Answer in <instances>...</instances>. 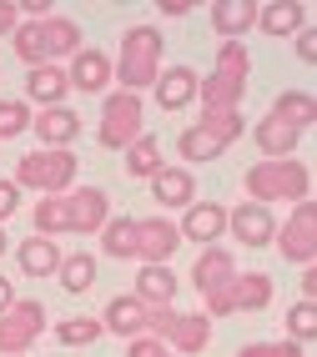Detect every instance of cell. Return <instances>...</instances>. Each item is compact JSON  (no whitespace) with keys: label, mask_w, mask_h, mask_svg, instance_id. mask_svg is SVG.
<instances>
[{"label":"cell","mask_w":317,"mask_h":357,"mask_svg":"<svg viewBox=\"0 0 317 357\" xmlns=\"http://www.w3.org/2000/svg\"><path fill=\"white\" fill-rule=\"evenodd\" d=\"M247 81H252V56L242 40H222L212 61V76L197 81V101L202 111H242L247 101Z\"/></svg>","instance_id":"cell-1"},{"label":"cell","mask_w":317,"mask_h":357,"mask_svg":"<svg viewBox=\"0 0 317 357\" xmlns=\"http://www.w3.org/2000/svg\"><path fill=\"white\" fill-rule=\"evenodd\" d=\"M161 51H166V36H161L156 26H131V31H121V51H116V61H111L116 91H131V96L152 91V81L161 76Z\"/></svg>","instance_id":"cell-2"},{"label":"cell","mask_w":317,"mask_h":357,"mask_svg":"<svg viewBox=\"0 0 317 357\" xmlns=\"http://www.w3.org/2000/svg\"><path fill=\"white\" fill-rule=\"evenodd\" d=\"M242 192H247V202H257V206L312 202V166L302 156H292V161H252L247 176H242Z\"/></svg>","instance_id":"cell-3"},{"label":"cell","mask_w":317,"mask_h":357,"mask_svg":"<svg viewBox=\"0 0 317 357\" xmlns=\"http://www.w3.org/2000/svg\"><path fill=\"white\" fill-rule=\"evenodd\" d=\"M10 45L26 66H61L81 51V26L66 15H51V20H20L10 31Z\"/></svg>","instance_id":"cell-4"},{"label":"cell","mask_w":317,"mask_h":357,"mask_svg":"<svg viewBox=\"0 0 317 357\" xmlns=\"http://www.w3.org/2000/svg\"><path fill=\"white\" fill-rule=\"evenodd\" d=\"M242 131H247L242 111H202V121L177 136V151L186 156V166H202V161H216L232 141H242Z\"/></svg>","instance_id":"cell-5"},{"label":"cell","mask_w":317,"mask_h":357,"mask_svg":"<svg viewBox=\"0 0 317 357\" xmlns=\"http://www.w3.org/2000/svg\"><path fill=\"white\" fill-rule=\"evenodd\" d=\"M76 172H81V161L76 151H26L15 161V186L20 192H40V197H66L71 186H76Z\"/></svg>","instance_id":"cell-6"},{"label":"cell","mask_w":317,"mask_h":357,"mask_svg":"<svg viewBox=\"0 0 317 357\" xmlns=\"http://www.w3.org/2000/svg\"><path fill=\"white\" fill-rule=\"evenodd\" d=\"M136 136H146V101L131 91H106L101 121H96V141L106 151H126Z\"/></svg>","instance_id":"cell-7"},{"label":"cell","mask_w":317,"mask_h":357,"mask_svg":"<svg viewBox=\"0 0 317 357\" xmlns=\"http://www.w3.org/2000/svg\"><path fill=\"white\" fill-rule=\"evenodd\" d=\"M45 332V302L15 297V307L0 312V357H26Z\"/></svg>","instance_id":"cell-8"},{"label":"cell","mask_w":317,"mask_h":357,"mask_svg":"<svg viewBox=\"0 0 317 357\" xmlns=\"http://www.w3.org/2000/svg\"><path fill=\"white\" fill-rule=\"evenodd\" d=\"M272 247L282 252V261H292V267H312L317 261V206L312 202H297L287 211V222H277Z\"/></svg>","instance_id":"cell-9"},{"label":"cell","mask_w":317,"mask_h":357,"mask_svg":"<svg viewBox=\"0 0 317 357\" xmlns=\"http://www.w3.org/2000/svg\"><path fill=\"white\" fill-rule=\"evenodd\" d=\"M182 231L172 217H136V261L141 267H172Z\"/></svg>","instance_id":"cell-10"},{"label":"cell","mask_w":317,"mask_h":357,"mask_svg":"<svg viewBox=\"0 0 317 357\" xmlns=\"http://www.w3.org/2000/svg\"><path fill=\"white\" fill-rule=\"evenodd\" d=\"M111 217V197L101 186H71L66 192V231L76 236H96Z\"/></svg>","instance_id":"cell-11"},{"label":"cell","mask_w":317,"mask_h":357,"mask_svg":"<svg viewBox=\"0 0 317 357\" xmlns=\"http://www.w3.org/2000/svg\"><path fill=\"white\" fill-rule=\"evenodd\" d=\"M227 236H237L242 247H272V236H277V217H272V206H257V202H237L227 206Z\"/></svg>","instance_id":"cell-12"},{"label":"cell","mask_w":317,"mask_h":357,"mask_svg":"<svg viewBox=\"0 0 317 357\" xmlns=\"http://www.w3.org/2000/svg\"><path fill=\"white\" fill-rule=\"evenodd\" d=\"M177 231H182V242H197V247H222V236H227V206L222 202H191L186 211H182V222H177Z\"/></svg>","instance_id":"cell-13"},{"label":"cell","mask_w":317,"mask_h":357,"mask_svg":"<svg viewBox=\"0 0 317 357\" xmlns=\"http://www.w3.org/2000/svg\"><path fill=\"white\" fill-rule=\"evenodd\" d=\"M66 81H71V91H81V96H106L111 91V56L96 51V45H81V51L66 61Z\"/></svg>","instance_id":"cell-14"},{"label":"cell","mask_w":317,"mask_h":357,"mask_svg":"<svg viewBox=\"0 0 317 357\" xmlns=\"http://www.w3.org/2000/svg\"><path fill=\"white\" fill-rule=\"evenodd\" d=\"M152 202L166 211H186L191 202H197V176L186 172V166H161V172L152 176Z\"/></svg>","instance_id":"cell-15"},{"label":"cell","mask_w":317,"mask_h":357,"mask_svg":"<svg viewBox=\"0 0 317 357\" xmlns=\"http://www.w3.org/2000/svg\"><path fill=\"white\" fill-rule=\"evenodd\" d=\"M197 70L191 66H166L161 76L152 81V101L161 106V111H186L191 101H197Z\"/></svg>","instance_id":"cell-16"},{"label":"cell","mask_w":317,"mask_h":357,"mask_svg":"<svg viewBox=\"0 0 317 357\" xmlns=\"http://www.w3.org/2000/svg\"><path fill=\"white\" fill-rule=\"evenodd\" d=\"M31 131L40 136L45 151H71V141L81 136V116L71 106H45L40 116H31Z\"/></svg>","instance_id":"cell-17"},{"label":"cell","mask_w":317,"mask_h":357,"mask_svg":"<svg viewBox=\"0 0 317 357\" xmlns=\"http://www.w3.org/2000/svg\"><path fill=\"white\" fill-rule=\"evenodd\" d=\"M161 342L172 347L177 357H197V352H207V342H212V317H207V312H177Z\"/></svg>","instance_id":"cell-18"},{"label":"cell","mask_w":317,"mask_h":357,"mask_svg":"<svg viewBox=\"0 0 317 357\" xmlns=\"http://www.w3.org/2000/svg\"><path fill=\"white\" fill-rule=\"evenodd\" d=\"M71 96V81H66V66H31L26 70V106H66Z\"/></svg>","instance_id":"cell-19"},{"label":"cell","mask_w":317,"mask_h":357,"mask_svg":"<svg viewBox=\"0 0 317 357\" xmlns=\"http://www.w3.org/2000/svg\"><path fill=\"white\" fill-rule=\"evenodd\" d=\"M232 277H237V257H232L227 247H202L197 267H191V287L207 297V292H216V287H227Z\"/></svg>","instance_id":"cell-20"},{"label":"cell","mask_w":317,"mask_h":357,"mask_svg":"<svg viewBox=\"0 0 317 357\" xmlns=\"http://www.w3.org/2000/svg\"><path fill=\"white\" fill-rule=\"evenodd\" d=\"M101 332H116V337H146V307L131 297V292H121L106 302V312H101Z\"/></svg>","instance_id":"cell-21"},{"label":"cell","mask_w":317,"mask_h":357,"mask_svg":"<svg viewBox=\"0 0 317 357\" xmlns=\"http://www.w3.org/2000/svg\"><path fill=\"white\" fill-rule=\"evenodd\" d=\"M302 26H307V6H302V0H272V6H257V31L262 36L287 40V36H297Z\"/></svg>","instance_id":"cell-22"},{"label":"cell","mask_w":317,"mask_h":357,"mask_svg":"<svg viewBox=\"0 0 317 357\" xmlns=\"http://www.w3.org/2000/svg\"><path fill=\"white\" fill-rule=\"evenodd\" d=\"M252 141H257L262 161H292V156H297V141H302V131L282 126L277 116H262V121H257V131H252Z\"/></svg>","instance_id":"cell-23"},{"label":"cell","mask_w":317,"mask_h":357,"mask_svg":"<svg viewBox=\"0 0 317 357\" xmlns=\"http://www.w3.org/2000/svg\"><path fill=\"white\" fill-rule=\"evenodd\" d=\"M212 26L222 40H242L257 26V0H216L212 6Z\"/></svg>","instance_id":"cell-24"},{"label":"cell","mask_w":317,"mask_h":357,"mask_svg":"<svg viewBox=\"0 0 317 357\" xmlns=\"http://www.w3.org/2000/svg\"><path fill=\"white\" fill-rule=\"evenodd\" d=\"M61 257L66 252L51 242V236H26V242L15 247V261H20V272H26V277H56Z\"/></svg>","instance_id":"cell-25"},{"label":"cell","mask_w":317,"mask_h":357,"mask_svg":"<svg viewBox=\"0 0 317 357\" xmlns=\"http://www.w3.org/2000/svg\"><path fill=\"white\" fill-rule=\"evenodd\" d=\"M131 297H136L141 307H172V297H177V277H172V267H141Z\"/></svg>","instance_id":"cell-26"},{"label":"cell","mask_w":317,"mask_h":357,"mask_svg":"<svg viewBox=\"0 0 317 357\" xmlns=\"http://www.w3.org/2000/svg\"><path fill=\"white\" fill-rule=\"evenodd\" d=\"M232 307H237V312H262V307H272V277H267V272H237Z\"/></svg>","instance_id":"cell-27"},{"label":"cell","mask_w":317,"mask_h":357,"mask_svg":"<svg viewBox=\"0 0 317 357\" xmlns=\"http://www.w3.org/2000/svg\"><path fill=\"white\" fill-rule=\"evenodd\" d=\"M267 116H277V121L292 126V131H307L317 121V101H312V91H282Z\"/></svg>","instance_id":"cell-28"},{"label":"cell","mask_w":317,"mask_h":357,"mask_svg":"<svg viewBox=\"0 0 317 357\" xmlns=\"http://www.w3.org/2000/svg\"><path fill=\"white\" fill-rule=\"evenodd\" d=\"M101 236V252L116 261H136V217H106V227L96 231Z\"/></svg>","instance_id":"cell-29"},{"label":"cell","mask_w":317,"mask_h":357,"mask_svg":"<svg viewBox=\"0 0 317 357\" xmlns=\"http://www.w3.org/2000/svg\"><path fill=\"white\" fill-rule=\"evenodd\" d=\"M166 166V156H161V141L146 131V136H136L131 146H126V176H141V181H152L156 172Z\"/></svg>","instance_id":"cell-30"},{"label":"cell","mask_w":317,"mask_h":357,"mask_svg":"<svg viewBox=\"0 0 317 357\" xmlns=\"http://www.w3.org/2000/svg\"><path fill=\"white\" fill-rule=\"evenodd\" d=\"M56 277H61V287H66L71 297L91 292V287H96V257H91V252H66L61 267H56Z\"/></svg>","instance_id":"cell-31"},{"label":"cell","mask_w":317,"mask_h":357,"mask_svg":"<svg viewBox=\"0 0 317 357\" xmlns=\"http://www.w3.org/2000/svg\"><path fill=\"white\" fill-rule=\"evenodd\" d=\"M106 332H101V317H61L56 322V342L61 347H91V342H101Z\"/></svg>","instance_id":"cell-32"},{"label":"cell","mask_w":317,"mask_h":357,"mask_svg":"<svg viewBox=\"0 0 317 357\" xmlns=\"http://www.w3.org/2000/svg\"><path fill=\"white\" fill-rule=\"evenodd\" d=\"M31 227H36V236H56L66 231V197H40L36 202V211H31Z\"/></svg>","instance_id":"cell-33"},{"label":"cell","mask_w":317,"mask_h":357,"mask_svg":"<svg viewBox=\"0 0 317 357\" xmlns=\"http://www.w3.org/2000/svg\"><path fill=\"white\" fill-rule=\"evenodd\" d=\"M317 337V307L312 302H297L287 312V342H297V347H307Z\"/></svg>","instance_id":"cell-34"},{"label":"cell","mask_w":317,"mask_h":357,"mask_svg":"<svg viewBox=\"0 0 317 357\" xmlns=\"http://www.w3.org/2000/svg\"><path fill=\"white\" fill-rule=\"evenodd\" d=\"M31 131V106L26 101H0V141H15Z\"/></svg>","instance_id":"cell-35"},{"label":"cell","mask_w":317,"mask_h":357,"mask_svg":"<svg viewBox=\"0 0 317 357\" xmlns=\"http://www.w3.org/2000/svg\"><path fill=\"white\" fill-rule=\"evenodd\" d=\"M237 357H307V347L287 342V337H277V342H242Z\"/></svg>","instance_id":"cell-36"},{"label":"cell","mask_w":317,"mask_h":357,"mask_svg":"<svg viewBox=\"0 0 317 357\" xmlns=\"http://www.w3.org/2000/svg\"><path fill=\"white\" fill-rule=\"evenodd\" d=\"M172 317H177V307H146V337H166V327H172Z\"/></svg>","instance_id":"cell-37"},{"label":"cell","mask_w":317,"mask_h":357,"mask_svg":"<svg viewBox=\"0 0 317 357\" xmlns=\"http://www.w3.org/2000/svg\"><path fill=\"white\" fill-rule=\"evenodd\" d=\"M126 357H177L166 342H156V337H131L126 342Z\"/></svg>","instance_id":"cell-38"},{"label":"cell","mask_w":317,"mask_h":357,"mask_svg":"<svg viewBox=\"0 0 317 357\" xmlns=\"http://www.w3.org/2000/svg\"><path fill=\"white\" fill-rule=\"evenodd\" d=\"M15 211H20V186L15 181H0V227H6Z\"/></svg>","instance_id":"cell-39"},{"label":"cell","mask_w":317,"mask_h":357,"mask_svg":"<svg viewBox=\"0 0 317 357\" xmlns=\"http://www.w3.org/2000/svg\"><path fill=\"white\" fill-rule=\"evenodd\" d=\"M292 45H297V56H302L307 66L317 61V31H312V26H302L297 36H292Z\"/></svg>","instance_id":"cell-40"},{"label":"cell","mask_w":317,"mask_h":357,"mask_svg":"<svg viewBox=\"0 0 317 357\" xmlns=\"http://www.w3.org/2000/svg\"><path fill=\"white\" fill-rule=\"evenodd\" d=\"M56 15V0H26L20 6V20H51Z\"/></svg>","instance_id":"cell-41"},{"label":"cell","mask_w":317,"mask_h":357,"mask_svg":"<svg viewBox=\"0 0 317 357\" xmlns=\"http://www.w3.org/2000/svg\"><path fill=\"white\" fill-rule=\"evenodd\" d=\"M20 26V6H15V0H0V36H10Z\"/></svg>","instance_id":"cell-42"},{"label":"cell","mask_w":317,"mask_h":357,"mask_svg":"<svg viewBox=\"0 0 317 357\" xmlns=\"http://www.w3.org/2000/svg\"><path fill=\"white\" fill-rule=\"evenodd\" d=\"M297 287H302V302H312V297H317V267H302Z\"/></svg>","instance_id":"cell-43"},{"label":"cell","mask_w":317,"mask_h":357,"mask_svg":"<svg viewBox=\"0 0 317 357\" xmlns=\"http://www.w3.org/2000/svg\"><path fill=\"white\" fill-rule=\"evenodd\" d=\"M6 307H15V282L0 277V312H6Z\"/></svg>","instance_id":"cell-44"},{"label":"cell","mask_w":317,"mask_h":357,"mask_svg":"<svg viewBox=\"0 0 317 357\" xmlns=\"http://www.w3.org/2000/svg\"><path fill=\"white\" fill-rule=\"evenodd\" d=\"M161 15H166V20H182V15H191V6H182V0H172V6H161Z\"/></svg>","instance_id":"cell-45"},{"label":"cell","mask_w":317,"mask_h":357,"mask_svg":"<svg viewBox=\"0 0 317 357\" xmlns=\"http://www.w3.org/2000/svg\"><path fill=\"white\" fill-rule=\"evenodd\" d=\"M6 247H10V242H6V227H0V257H6Z\"/></svg>","instance_id":"cell-46"}]
</instances>
